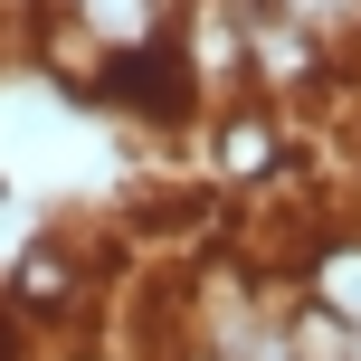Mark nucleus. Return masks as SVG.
<instances>
[{
	"instance_id": "7ed1b4c3",
	"label": "nucleus",
	"mask_w": 361,
	"mask_h": 361,
	"mask_svg": "<svg viewBox=\"0 0 361 361\" xmlns=\"http://www.w3.org/2000/svg\"><path fill=\"white\" fill-rule=\"evenodd\" d=\"M171 57L190 76L200 114L247 95V19H238V0H171Z\"/></svg>"
},
{
	"instance_id": "1a4fd4ad",
	"label": "nucleus",
	"mask_w": 361,
	"mask_h": 361,
	"mask_svg": "<svg viewBox=\"0 0 361 361\" xmlns=\"http://www.w3.org/2000/svg\"><path fill=\"white\" fill-rule=\"evenodd\" d=\"M0 200H10V180H0Z\"/></svg>"
},
{
	"instance_id": "f257e3e1",
	"label": "nucleus",
	"mask_w": 361,
	"mask_h": 361,
	"mask_svg": "<svg viewBox=\"0 0 361 361\" xmlns=\"http://www.w3.org/2000/svg\"><path fill=\"white\" fill-rule=\"evenodd\" d=\"M200 152H209V180L219 190H247L267 200L276 180L305 171V152H295V114L267 105V95H228V105L200 114Z\"/></svg>"
},
{
	"instance_id": "f03ea898",
	"label": "nucleus",
	"mask_w": 361,
	"mask_h": 361,
	"mask_svg": "<svg viewBox=\"0 0 361 361\" xmlns=\"http://www.w3.org/2000/svg\"><path fill=\"white\" fill-rule=\"evenodd\" d=\"M0 305H10V314H29L38 333H76V324L95 314V257H86V238L38 228L29 247L0 267Z\"/></svg>"
},
{
	"instance_id": "39448f33",
	"label": "nucleus",
	"mask_w": 361,
	"mask_h": 361,
	"mask_svg": "<svg viewBox=\"0 0 361 361\" xmlns=\"http://www.w3.org/2000/svg\"><path fill=\"white\" fill-rule=\"evenodd\" d=\"M57 10H67L105 57H124V48H162V38H171V0H57Z\"/></svg>"
},
{
	"instance_id": "6e6552de",
	"label": "nucleus",
	"mask_w": 361,
	"mask_h": 361,
	"mask_svg": "<svg viewBox=\"0 0 361 361\" xmlns=\"http://www.w3.org/2000/svg\"><path fill=\"white\" fill-rule=\"evenodd\" d=\"M38 10H48V0H0V57L29 48V19H38Z\"/></svg>"
},
{
	"instance_id": "423d86ee",
	"label": "nucleus",
	"mask_w": 361,
	"mask_h": 361,
	"mask_svg": "<svg viewBox=\"0 0 361 361\" xmlns=\"http://www.w3.org/2000/svg\"><path fill=\"white\" fill-rule=\"evenodd\" d=\"M276 10H286L295 29H314L333 57H343V48H361V0H276Z\"/></svg>"
},
{
	"instance_id": "20e7f679",
	"label": "nucleus",
	"mask_w": 361,
	"mask_h": 361,
	"mask_svg": "<svg viewBox=\"0 0 361 361\" xmlns=\"http://www.w3.org/2000/svg\"><path fill=\"white\" fill-rule=\"evenodd\" d=\"M286 286L305 295V305H324V314H343V324H361V219H352V228H314Z\"/></svg>"
},
{
	"instance_id": "0eeeda50",
	"label": "nucleus",
	"mask_w": 361,
	"mask_h": 361,
	"mask_svg": "<svg viewBox=\"0 0 361 361\" xmlns=\"http://www.w3.org/2000/svg\"><path fill=\"white\" fill-rule=\"evenodd\" d=\"M0 361H48V333L29 314H10V305H0Z\"/></svg>"
}]
</instances>
